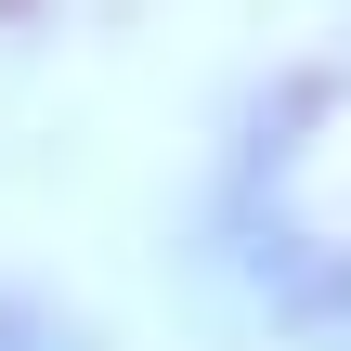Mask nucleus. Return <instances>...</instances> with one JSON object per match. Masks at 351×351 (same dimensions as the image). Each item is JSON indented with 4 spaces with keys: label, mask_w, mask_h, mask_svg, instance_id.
Returning <instances> with one entry per match:
<instances>
[{
    "label": "nucleus",
    "mask_w": 351,
    "mask_h": 351,
    "mask_svg": "<svg viewBox=\"0 0 351 351\" xmlns=\"http://www.w3.org/2000/svg\"><path fill=\"white\" fill-rule=\"evenodd\" d=\"M261 300L300 313V326H339V313H351V274H326L300 234H274V247H261Z\"/></svg>",
    "instance_id": "obj_1"
},
{
    "label": "nucleus",
    "mask_w": 351,
    "mask_h": 351,
    "mask_svg": "<svg viewBox=\"0 0 351 351\" xmlns=\"http://www.w3.org/2000/svg\"><path fill=\"white\" fill-rule=\"evenodd\" d=\"M0 351H78V326H65L52 300H26V287H0Z\"/></svg>",
    "instance_id": "obj_2"
}]
</instances>
